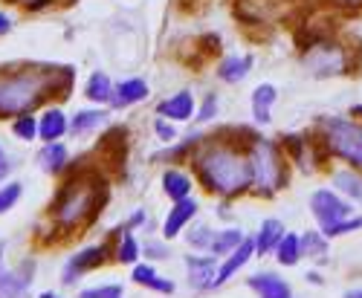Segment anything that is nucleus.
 I'll return each instance as SVG.
<instances>
[{
  "instance_id": "f257e3e1",
  "label": "nucleus",
  "mask_w": 362,
  "mask_h": 298,
  "mask_svg": "<svg viewBox=\"0 0 362 298\" xmlns=\"http://www.w3.org/2000/svg\"><path fill=\"white\" fill-rule=\"evenodd\" d=\"M76 70L73 67H47V64H21L0 70V119H15L33 113L49 99L64 102L73 93Z\"/></svg>"
},
{
  "instance_id": "f03ea898",
  "label": "nucleus",
  "mask_w": 362,
  "mask_h": 298,
  "mask_svg": "<svg viewBox=\"0 0 362 298\" xmlns=\"http://www.w3.org/2000/svg\"><path fill=\"white\" fill-rule=\"evenodd\" d=\"M192 165L200 177V183L206 191H212L218 197H238L250 189V162H247V151L235 148L229 139H223L221 133L200 139L194 148Z\"/></svg>"
},
{
  "instance_id": "7ed1b4c3",
  "label": "nucleus",
  "mask_w": 362,
  "mask_h": 298,
  "mask_svg": "<svg viewBox=\"0 0 362 298\" xmlns=\"http://www.w3.org/2000/svg\"><path fill=\"white\" fill-rule=\"evenodd\" d=\"M107 200H110L107 183L102 180L99 168L90 165L84 171L70 174V180L62 186V191L55 194V200L49 205V217L62 232L84 229L99 220Z\"/></svg>"
},
{
  "instance_id": "20e7f679",
  "label": "nucleus",
  "mask_w": 362,
  "mask_h": 298,
  "mask_svg": "<svg viewBox=\"0 0 362 298\" xmlns=\"http://www.w3.org/2000/svg\"><path fill=\"white\" fill-rule=\"evenodd\" d=\"M247 162H250V189L258 191L261 197H269L287 186V160L273 139L258 136L247 151Z\"/></svg>"
},
{
  "instance_id": "39448f33",
  "label": "nucleus",
  "mask_w": 362,
  "mask_h": 298,
  "mask_svg": "<svg viewBox=\"0 0 362 298\" xmlns=\"http://www.w3.org/2000/svg\"><path fill=\"white\" fill-rule=\"evenodd\" d=\"M322 142L330 154L348 160L354 168L362 171V125H356L354 119H325Z\"/></svg>"
},
{
  "instance_id": "423d86ee",
  "label": "nucleus",
  "mask_w": 362,
  "mask_h": 298,
  "mask_svg": "<svg viewBox=\"0 0 362 298\" xmlns=\"http://www.w3.org/2000/svg\"><path fill=\"white\" fill-rule=\"evenodd\" d=\"M301 64H305L313 76L325 78V76H345L351 73V52L334 41H319L310 49H305L301 55Z\"/></svg>"
},
{
  "instance_id": "0eeeda50",
  "label": "nucleus",
  "mask_w": 362,
  "mask_h": 298,
  "mask_svg": "<svg viewBox=\"0 0 362 298\" xmlns=\"http://www.w3.org/2000/svg\"><path fill=\"white\" fill-rule=\"evenodd\" d=\"M310 212H313V217H316V223L322 226V234H325L330 226L348 220V217L354 215V205H351L348 200H342L337 191L319 189V191H313V197H310Z\"/></svg>"
},
{
  "instance_id": "6e6552de",
  "label": "nucleus",
  "mask_w": 362,
  "mask_h": 298,
  "mask_svg": "<svg viewBox=\"0 0 362 298\" xmlns=\"http://www.w3.org/2000/svg\"><path fill=\"white\" fill-rule=\"evenodd\" d=\"M107 255H110V249L105 246V244H96V246H84L81 252H76L67 263H64V273H62V281L64 284H76L84 273H90V270H99V266L107 261Z\"/></svg>"
},
{
  "instance_id": "1a4fd4ad",
  "label": "nucleus",
  "mask_w": 362,
  "mask_h": 298,
  "mask_svg": "<svg viewBox=\"0 0 362 298\" xmlns=\"http://www.w3.org/2000/svg\"><path fill=\"white\" fill-rule=\"evenodd\" d=\"M186 273H189V284L194 290H215V278H218V258H200V255H186Z\"/></svg>"
},
{
  "instance_id": "9d476101",
  "label": "nucleus",
  "mask_w": 362,
  "mask_h": 298,
  "mask_svg": "<svg viewBox=\"0 0 362 298\" xmlns=\"http://www.w3.org/2000/svg\"><path fill=\"white\" fill-rule=\"evenodd\" d=\"M194 215H197V203L192 197L177 200L174 208L165 215V223H163V237H165V241H174V237L194 220Z\"/></svg>"
},
{
  "instance_id": "9b49d317",
  "label": "nucleus",
  "mask_w": 362,
  "mask_h": 298,
  "mask_svg": "<svg viewBox=\"0 0 362 298\" xmlns=\"http://www.w3.org/2000/svg\"><path fill=\"white\" fill-rule=\"evenodd\" d=\"M194 96H192V90H180V93H174V96H168L165 102H160L157 105V113L163 116V119H168V122H189V119L194 116Z\"/></svg>"
},
{
  "instance_id": "f8f14e48",
  "label": "nucleus",
  "mask_w": 362,
  "mask_h": 298,
  "mask_svg": "<svg viewBox=\"0 0 362 298\" xmlns=\"http://www.w3.org/2000/svg\"><path fill=\"white\" fill-rule=\"evenodd\" d=\"M255 255V241H250V237H244V244H240L238 249H232L226 258H223V263L218 266V278H215V287H223L238 270H244V266L250 263V258Z\"/></svg>"
},
{
  "instance_id": "ddd939ff",
  "label": "nucleus",
  "mask_w": 362,
  "mask_h": 298,
  "mask_svg": "<svg viewBox=\"0 0 362 298\" xmlns=\"http://www.w3.org/2000/svg\"><path fill=\"white\" fill-rule=\"evenodd\" d=\"M125 151H128V131L125 128H110L99 142L96 157L107 154V160H102L105 165H122L125 162Z\"/></svg>"
},
{
  "instance_id": "4468645a",
  "label": "nucleus",
  "mask_w": 362,
  "mask_h": 298,
  "mask_svg": "<svg viewBox=\"0 0 362 298\" xmlns=\"http://www.w3.org/2000/svg\"><path fill=\"white\" fill-rule=\"evenodd\" d=\"M29 284H33V261L26 263V270H23V263L15 273L4 270L0 273V298H23Z\"/></svg>"
},
{
  "instance_id": "2eb2a0df",
  "label": "nucleus",
  "mask_w": 362,
  "mask_h": 298,
  "mask_svg": "<svg viewBox=\"0 0 362 298\" xmlns=\"http://www.w3.org/2000/svg\"><path fill=\"white\" fill-rule=\"evenodd\" d=\"M279 102V90L273 84H258L255 90H252V99H250V105H252V119L258 125H269L273 122V105Z\"/></svg>"
},
{
  "instance_id": "dca6fc26",
  "label": "nucleus",
  "mask_w": 362,
  "mask_h": 298,
  "mask_svg": "<svg viewBox=\"0 0 362 298\" xmlns=\"http://www.w3.org/2000/svg\"><path fill=\"white\" fill-rule=\"evenodd\" d=\"M145 99H148V84H145L142 78H128V81H122V84L113 87L110 105H113L116 110H125V107L139 105V102H145Z\"/></svg>"
},
{
  "instance_id": "f3484780",
  "label": "nucleus",
  "mask_w": 362,
  "mask_h": 298,
  "mask_svg": "<svg viewBox=\"0 0 362 298\" xmlns=\"http://www.w3.org/2000/svg\"><path fill=\"white\" fill-rule=\"evenodd\" d=\"M67 116L62 113V107H47L41 116H38V139L44 142H58L64 133H67Z\"/></svg>"
},
{
  "instance_id": "a211bd4d",
  "label": "nucleus",
  "mask_w": 362,
  "mask_h": 298,
  "mask_svg": "<svg viewBox=\"0 0 362 298\" xmlns=\"http://www.w3.org/2000/svg\"><path fill=\"white\" fill-rule=\"evenodd\" d=\"M38 165H41V171H47V174H62V171H67V165H70L67 145H64V142H44V148L38 151Z\"/></svg>"
},
{
  "instance_id": "6ab92c4d",
  "label": "nucleus",
  "mask_w": 362,
  "mask_h": 298,
  "mask_svg": "<svg viewBox=\"0 0 362 298\" xmlns=\"http://www.w3.org/2000/svg\"><path fill=\"white\" fill-rule=\"evenodd\" d=\"M252 61H255L252 55H229V58H223L221 67H218V78L226 81V84H240L250 76Z\"/></svg>"
},
{
  "instance_id": "aec40b11",
  "label": "nucleus",
  "mask_w": 362,
  "mask_h": 298,
  "mask_svg": "<svg viewBox=\"0 0 362 298\" xmlns=\"http://www.w3.org/2000/svg\"><path fill=\"white\" fill-rule=\"evenodd\" d=\"M281 237H284V223L281 220H276V217L264 220L261 229H258V234L252 237V241H255V255H269V252L279 246Z\"/></svg>"
},
{
  "instance_id": "412c9836",
  "label": "nucleus",
  "mask_w": 362,
  "mask_h": 298,
  "mask_svg": "<svg viewBox=\"0 0 362 298\" xmlns=\"http://www.w3.org/2000/svg\"><path fill=\"white\" fill-rule=\"evenodd\" d=\"M163 191H165V197H168L171 203L186 200V197L192 194V177H189L186 171L168 168V171L163 174Z\"/></svg>"
},
{
  "instance_id": "4be33fe9",
  "label": "nucleus",
  "mask_w": 362,
  "mask_h": 298,
  "mask_svg": "<svg viewBox=\"0 0 362 298\" xmlns=\"http://www.w3.org/2000/svg\"><path fill=\"white\" fill-rule=\"evenodd\" d=\"M131 278H134L139 287H148V290H154V292H165V295L174 292V281L160 278L157 270H154L151 263H136V266H134V273H131Z\"/></svg>"
},
{
  "instance_id": "5701e85b",
  "label": "nucleus",
  "mask_w": 362,
  "mask_h": 298,
  "mask_svg": "<svg viewBox=\"0 0 362 298\" xmlns=\"http://www.w3.org/2000/svg\"><path fill=\"white\" fill-rule=\"evenodd\" d=\"M247 284H250V290H255L261 298L290 295V287H287V281H284V278H279V275H273V273H258V275H252Z\"/></svg>"
},
{
  "instance_id": "b1692460",
  "label": "nucleus",
  "mask_w": 362,
  "mask_h": 298,
  "mask_svg": "<svg viewBox=\"0 0 362 298\" xmlns=\"http://www.w3.org/2000/svg\"><path fill=\"white\" fill-rule=\"evenodd\" d=\"M298 244H301V258H310L316 263L327 258V237L322 232H305L298 237Z\"/></svg>"
},
{
  "instance_id": "393cba45",
  "label": "nucleus",
  "mask_w": 362,
  "mask_h": 298,
  "mask_svg": "<svg viewBox=\"0 0 362 298\" xmlns=\"http://www.w3.org/2000/svg\"><path fill=\"white\" fill-rule=\"evenodd\" d=\"M84 96L93 102V105H107L110 96H113V84L105 73H93L87 78V87H84Z\"/></svg>"
},
{
  "instance_id": "a878e982",
  "label": "nucleus",
  "mask_w": 362,
  "mask_h": 298,
  "mask_svg": "<svg viewBox=\"0 0 362 298\" xmlns=\"http://www.w3.org/2000/svg\"><path fill=\"white\" fill-rule=\"evenodd\" d=\"M105 119H107V113H105V110H78V113L70 119L67 133H73V136H81V133H87V131L99 128V125L105 122Z\"/></svg>"
},
{
  "instance_id": "bb28decb",
  "label": "nucleus",
  "mask_w": 362,
  "mask_h": 298,
  "mask_svg": "<svg viewBox=\"0 0 362 298\" xmlns=\"http://www.w3.org/2000/svg\"><path fill=\"white\" fill-rule=\"evenodd\" d=\"M273 252H276V261H279L281 266H296V263H298V258H301V244H298V234L284 232V237L279 241V246H276Z\"/></svg>"
},
{
  "instance_id": "cd10ccee",
  "label": "nucleus",
  "mask_w": 362,
  "mask_h": 298,
  "mask_svg": "<svg viewBox=\"0 0 362 298\" xmlns=\"http://www.w3.org/2000/svg\"><path fill=\"white\" fill-rule=\"evenodd\" d=\"M240 244H244V232H240V229H223V232H218L215 234V241H212V249H209V252H212V255H218V258H226L232 249H238Z\"/></svg>"
},
{
  "instance_id": "c85d7f7f",
  "label": "nucleus",
  "mask_w": 362,
  "mask_h": 298,
  "mask_svg": "<svg viewBox=\"0 0 362 298\" xmlns=\"http://www.w3.org/2000/svg\"><path fill=\"white\" fill-rule=\"evenodd\" d=\"M334 186L342 194H348L351 200L362 203V174H356V171H337L334 174Z\"/></svg>"
},
{
  "instance_id": "c756f323",
  "label": "nucleus",
  "mask_w": 362,
  "mask_h": 298,
  "mask_svg": "<svg viewBox=\"0 0 362 298\" xmlns=\"http://www.w3.org/2000/svg\"><path fill=\"white\" fill-rule=\"evenodd\" d=\"M12 133H15L18 139H23V142L38 139V116H33V113H21V116H15Z\"/></svg>"
},
{
  "instance_id": "7c9ffc66",
  "label": "nucleus",
  "mask_w": 362,
  "mask_h": 298,
  "mask_svg": "<svg viewBox=\"0 0 362 298\" xmlns=\"http://www.w3.org/2000/svg\"><path fill=\"white\" fill-rule=\"evenodd\" d=\"M186 241H189V246L192 249H212V241H215V232L209 229V226H203V223H197V226H192L189 232H186Z\"/></svg>"
},
{
  "instance_id": "2f4dec72",
  "label": "nucleus",
  "mask_w": 362,
  "mask_h": 298,
  "mask_svg": "<svg viewBox=\"0 0 362 298\" xmlns=\"http://www.w3.org/2000/svg\"><path fill=\"white\" fill-rule=\"evenodd\" d=\"M116 261L119 263H136L139 261V244H136V237L128 232L122 234V241H119L116 246Z\"/></svg>"
},
{
  "instance_id": "473e14b6",
  "label": "nucleus",
  "mask_w": 362,
  "mask_h": 298,
  "mask_svg": "<svg viewBox=\"0 0 362 298\" xmlns=\"http://www.w3.org/2000/svg\"><path fill=\"white\" fill-rule=\"evenodd\" d=\"M21 194H23V186H21V183H15V180L0 186V215H6L9 208L21 200Z\"/></svg>"
},
{
  "instance_id": "72a5a7b5",
  "label": "nucleus",
  "mask_w": 362,
  "mask_h": 298,
  "mask_svg": "<svg viewBox=\"0 0 362 298\" xmlns=\"http://www.w3.org/2000/svg\"><path fill=\"white\" fill-rule=\"evenodd\" d=\"M78 298H122V287L119 284H105V287H90L81 290Z\"/></svg>"
},
{
  "instance_id": "f704fd0d",
  "label": "nucleus",
  "mask_w": 362,
  "mask_h": 298,
  "mask_svg": "<svg viewBox=\"0 0 362 298\" xmlns=\"http://www.w3.org/2000/svg\"><path fill=\"white\" fill-rule=\"evenodd\" d=\"M218 116V96L215 93H209L200 105V110H194V119L197 122H212V119Z\"/></svg>"
},
{
  "instance_id": "c9c22d12",
  "label": "nucleus",
  "mask_w": 362,
  "mask_h": 298,
  "mask_svg": "<svg viewBox=\"0 0 362 298\" xmlns=\"http://www.w3.org/2000/svg\"><path fill=\"white\" fill-rule=\"evenodd\" d=\"M356 229H362V217H348V220H342L337 226H330L325 232V237H339V234H348V232H356Z\"/></svg>"
},
{
  "instance_id": "e433bc0d",
  "label": "nucleus",
  "mask_w": 362,
  "mask_h": 298,
  "mask_svg": "<svg viewBox=\"0 0 362 298\" xmlns=\"http://www.w3.org/2000/svg\"><path fill=\"white\" fill-rule=\"evenodd\" d=\"M154 133H157V136H160L165 145H171V142H174V136H177L174 125L168 122V119H163V116H160V119H154Z\"/></svg>"
},
{
  "instance_id": "4c0bfd02",
  "label": "nucleus",
  "mask_w": 362,
  "mask_h": 298,
  "mask_svg": "<svg viewBox=\"0 0 362 298\" xmlns=\"http://www.w3.org/2000/svg\"><path fill=\"white\" fill-rule=\"evenodd\" d=\"M139 252H142L145 258H151V261H160V258L165 261V258H168V246H165L163 241H151V244H145Z\"/></svg>"
},
{
  "instance_id": "58836bf2",
  "label": "nucleus",
  "mask_w": 362,
  "mask_h": 298,
  "mask_svg": "<svg viewBox=\"0 0 362 298\" xmlns=\"http://www.w3.org/2000/svg\"><path fill=\"white\" fill-rule=\"evenodd\" d=\"M142 223H145V208H136L134 217H131V223H128V229H136V226H142Z\"/></svg>"
},
{
  "instance_id": "ea45409f",
  "label": "nucleus",
  "mask_w": 362,
  "mask_h": 298,
  "mask_svg": "<svg viewBox=\"0 0 362 298\" xmlns=\"http://www.w3.org/2000/svg\"><path fill=\"white\" fill-rule=\"evenodd\" d=\"M12 174V165L4 160V162H0V186H4V180H6V177Z\"/></svg>"
},
{
  "instance_id": "a19ab883",
  "label": "nucleus",
  "mask_w": 362,
  "mask_h": 298,
  "mask_svg": "<svg viewBox=\"0 0 362 298\" xmlns=\"http://www.w3.org/2000/svg\"><path fill=\"white\" fill-rule=\"evenodd\" d=\"M9 29H12V20H9L6 15H0V35H6Z\"/></svg>"
},
{
  "instance_id": "79ce46f5",
  "label": "nucleus",
  "mask_w": 362,
  "mask_h": 298,
  "mask_svg": "<svg viewBox=\"0 0 362 298\" xmlns=\"http://www.w3.org/2000/svg\"><path fill=\"white\" fill-rule=\"evenodd\" d=\"M339 6H348V9H362V0H337Z\"/></svg>"
},
{
  "instance_id": "37998d69",
  "label": "nucleus",
  "mask_w": 362,
  "mask_h": 298,
  "mask_svg": "<svg viewBox=\"0 0 362 298\" xmlns=\"http://www.w3.org/2000/svg\"><path fill=\"white\" fill-rule=\"evenodd\" d=\"M345 298H362V290H348Z\"/></svg>"
},
{
  "instance_id": "c03bdc74",
  "label": "nucleus",
  "mask_w": 362,
  "mask_h": 298,
  "mask_svg": "<svg viewBox=\"0 0 362 298\" xmlns=\"http://www.w3.org/2000/svg\"><path fill=\"white\" fill-rule=\"evenodd\" d=\"M38 298H62V295H58V292H49V290H47V292H41Z\"/></svg>"
},
{
  "instance_id": "a18cd8bd",
  "label": "nucleus",
  "mask_w": 362,
  "mask_h": 298,
  "mask_svg": "<svg viewBox=\"0 0 362 298\" xmlns=\"http://www.w3.org/2000/svg\"><path fill=\"white\" fill-rule=\"evenodd\" d=\"M58 4H62V6H73V4H76V0H58Z\"/></svg>"
},
{
  "instance_id": "49530a36",
  "label": "nucleus",
  "mask_w": 362,
  "mask_h": 298,
  "mask_svg": "<svg viewBox=\"0 0 362 298\" xmlns=\"http://www.w3.org/2000/svg\"><path fill=\"white\" fill-rule=\"evenodd\" d=\"M276 298H293V292H290V295H276Z\"/></svg>"
},
{
  "instance_id": "de8ad7c7",
  "label": "nucleus",
  "mask_w": 362,
  "mask_h": 298,
  "mask_svg": "<svg viewBox=\"0 0 362 298\" xmlns=\"http://www.w3.org/2000/svg\"><path fill=\"white\" fill-rule=\"evenodd\" d=\"M0 162H4V148H0Z\"/></svg>"
},
{
  "instance_id": "09e8293b",
  "label": "nucleus",
  "mask_w": 362,
  "mask_h": 298,
  "mask_svg": "<svg viewBox=\"0 0 362 298\" xmlns=\"http://www.w3.org/2000/svg\"><path fill=\"white\" fill-rule=\"evenodd\" d=\"M9 4H21V0H9Z\"/></svg>"
}]
</instances>
